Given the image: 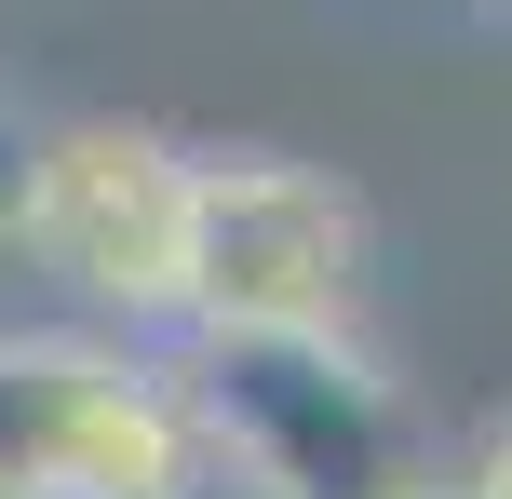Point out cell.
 Segmentation results:
<instances>
[{"label":"cell","mask_w":512,"mask_h":499,"mask_svg":"<svg viewBox=\"0 0 512 499\" xmlns=\"http://www.w3.org/2000/svg\"><path fill=\"white\" fill-rule=\"evenodd\" d=\"M189 392H203L216 473L243 499H391L418 473L405 405L364 365V338H324V324H216V338H189Z\"/></svg>","instance_id":"6da1fadb"},{"label":"cell","mask_w":512,"mask_h":499,"mask_svg":"<svg viewBox=\"0 0 512 499\" xmlns=\"http://www.w3.org/2000/svg\"><path fill=\"white\" fill-rule=\"evenodd\" d=\"M216 432L189 365L135 338H0V499H203Z\"/></svg>","instance_id":"3957f363"},{"label":"cell","mask_w":512,"mask_h":499,"mask_svg":"<svg viewBox=\"0 0 512 499\" xmlns=\"http://www.w3.org/2000/svg\"><path fill=\"white\" fill-rule=\"evenodd\" d=\"M364 297H378V230L324 162H283V149L189 162V338H216V324L351 338Z\"/></svg>","instance_id":"277c9868"},{"label":"cell","mask_w":512,"mask_h":499,"mask_svg":"<svg viewBox=\"0 0 512 499\" xmlns=\"http://www.w3.org/2000/svg\"><path fill=\"white\" fill-rule=\"evenodd\" d=\"M0 216H14V135H0Z\"/></svg>","instance_id":"52a82bcc"},{"label":"cell","mask_w":512,"mask_h":499,"mask_svg":"<svg viewBox=\"0 0 512 499\" xmlns=\"http://www.w3.org/2000/svg\"><path fill=\"white\" fill-rule=\"evenodd\" d=\"M391 499H472V486H418V473H405V486H391Z\"/></svg>","instance_id":"8992f818"},{"label":"cell","mask_w":512,"mask_h":499,"mask_svg":"<svg viewBox=\"0 0 512 499\" xmlns=\"http://www.w3.org/2000/svg\"><path fill=\"white\" fill-rule=\"evenodd\" d=\"M472 499H512V419L486 432V446H472Z\"/></svg>","instance_id":"5b68a950"},{"label":"cell","mask_w":512,"mask_h":499,"mask_svg":"<svg viewBox=\"0 0 512 499\" xmlns=\"http://www.w3.org/2000/svg\"><path fill=\"white\" fill-rule=\"evenodd\" d=\"M189 162L149 122H54L14 149V216H0V257H41L122 338L189 324Z\"/></svg>","instance_id":"7a4b0ae2"}]
</instances>
